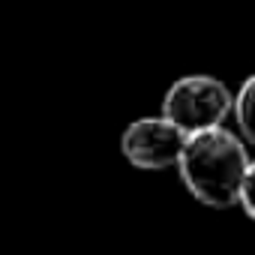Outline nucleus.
<instances>
[{
    "mask_svg": "<svg viewBox=\"0 0 255 255\" xmlns=\"http://www.w3.org/2000/svg\"><path fill=\"white\" fill-rule=\"evenodd\" d=\"M246 168H249L246 144L225 126L189 135L177 162L180 180L189 189V195L216 210L237 204Z\"/></svg>",
    "mask_w": 255,
    "mask_h": 255,
    "instance_id": "obj_1",
    "label": "nucleus"
},
{
    "mask_svg": "<svg viewBox=\"0 0 255 255\" xmlns=\"http://www.w3.org/2000/svg\"><path fill=\"white\" fill-rule=\"evenodd\" d=\"M234 93L213 75H186L177 78L162 99V117L174 123L189 138L207 129L222 126V120L231 114Z\"/></svg>",
    "mask_w": 255,
    "mask_h": 255,
    "instance_id": "obj_2",
    "label": "nucleus"
},
{
    "mask_svg": "<svg viewBox=\"0 0 255 255\" xmlns=\"http://www.w3.org/2000/svg\"><path fill=\"white\" fill-rule=\"evenodd\" d=\"M183 147H186V135L162 114L132 120L120 135V153L132 168H141V171L177 168Z\"/></svg>",
    "mask_w": 255,
    "mask_h": 255,
    "instance_id": "obj_3",
    "label": "nucleus"
},
{
    "mask_svg": "<svg viewBox=\"0 0 255 255\" xmlns=\"http://www.w3.org/2000/svg\"><path fill=\"white\" fill-rule=\"evenodd\" d=\"M231 111H234V120H237L240 138L255 147V72H252V75L240 84V90L234 93Z\"/></svg>",
    "mask_w": 255,
    "mask_h": 255,
    "instance_id": "obj_4",
    "label": "nucleus"
},
{
    "mask_svg": "<svg viewBox=\"0 0 255 255\" xmlns=\"http://www.w3.org/2000/svg\"><path fill=\"white\" fill-rule=\"evenodd\" d=\"M237 204H240V207H243V213L255 222V159H249V168H246L243 183H240Z\"/></svg>",
    "mask_w": 255,
    "mask_h": 255,
    "instance_id": "obj_5",
    "label": "nucleus"
}]
</instances>
